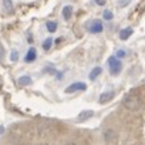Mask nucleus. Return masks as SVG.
Here are the masks:
<instances>
[{
	"mask_svg": "<svg viewBox=\"0 0 145 145\" xmlns=\"http://www.w3.org/2000/svg\"><path fill=\"white\" fill-rule=\"evenodd\" d=\"M108 70H110V72H111V76H118L120 72H121V70H122V63H121V60L117 57V56H112V57H110L108 58Z\"/></svg>",
	"mask_w": 145,
	"mask_h": 145,
	"instance_id": "obj_1",
	"label": "nucleus"
},
{
	"mask_svg": "<svg viewBox=\"0 0 145 145\" xmlns=\"http://www.w3.org/2000/svg\"><path fill=\"white\" fill-rule=\"evenodd\" d=\"M122 105L125 107V108H128V110H131V111H138L139 108H141V105H142V103H141V100L138 98V97H125L124 100H122Z\"/></svg>",
	"mask_w": 145,
	"mask_h": 145,
	"instance_id": "obj_2",
	"label": "nucleus"
},
{
	"mask_svg": "<svg viewBox=\"0 0 145 145\" xmlns=\"http://www.w3.org/2000/svg\"><path fill=\"white\" fill-rule=\"evenodd\" d=\"M86 88H87L86 83H72L64 91H65V94H72V93H77V91H84Z\"/></svg>",
	"mask_w": 145,
	"mask_h": 145,
	"instance_id": "obj_3",
	"label": "nucleus"
},
{
	"mask_svg": "<svg viewBox=\"0 0 145 145\" xmlns=\"http://www.w3.org/2000/svg\"><path fill=\"white\" fill-rule=\"evenodd\" d=\"M88 30H90V33L98 34V33H101V31L104 30V27H103V23H101L100 20H94V22H93V23L90 24Z\"/></svg>",
	"mask_w": 145,
	"mask_h": 145,
	"instance_id": "obj_4",
	"label": "nucleus"
},
{
	"mask_svg": "<svg viewBox=\"0 0 145 145\" xmlns=\"http://www.w3.org/2000/svg\"><path fill=\"white\" fill-rule=\"evenodd\" d=\"M94 117V111L93 110H83L78 115H77V121H87V120H90V118H93Z\"/></svg>",
	"mask_w": 145,
	"mask_h": 145,
	"instance_id": "obj_5",
	"label": "nucleus"
},
{
	"mask_svg": "<svg viewBox=\"0 0 145 145\" xmlns=\"http://www.w3.org/2000/svg\"><path fill=\"white\" fill-rule=\"evenodd\" d=\"M104 139H105L108 144H112V142L117 139V132H115L114 129H111V128L105 129V131H104Z\"/></svg>",
	"mask_w": 145,
	"mask_h": 145,
	"instance_id": "obj_6",
	"label": "nucleus"
},
{
	"mask_svg": "<svg viewBox=\"0 0 145 145\" xmlns=\"http://www.w3.org/2000/svg\"><path fill=\"white\" fill-rule=\"evenodd\" d=\"M36 58H37V50H36V48H33V47H30V48H29V51L26 53L24 61H26V63H33Z\"/></svg>",
	"mask_w": 145,
	"mask_h": 145,
	"instance_id": "obj_7",
	"label": "nucleus"
},
{
	"mask_svg": "<svg viewBox=\"0 0 145 145\" xmlns=\"http://www.w3.org/2000/svg\"><path fill=\"white\" fill-rule=\"evenodd\" d=\"M114 95H115L114 91H105V93H103V94L100 95V104H104V103L111 101V100L114 98Z\"/></svg>",
	"mask_w": 145,
	"mask_h": 145,
	"instance_id": "obj_8",
	"label": "nucleus"
},
{
	"mask_svg": "<svg viewBox=\"0 0 145 145\" xmlns=\"http://www.w3.org/2000/svg\"><path fill=\"white\" fill-rule=\"evenodd\" d=\"M3 10L6 12V14H13L14 6H13L12 0H3Z\"/></svg>",
	"mask_w": 145,
	"mask_h": 145,
	"instance_id": "obj_9",
	"label": "nucleus"
},
{
	"mask_svg": "<svg viewBox=\"0 0 145 145\" xmlns=\"http://www.w3.org/2000/svg\"><path fill=\"white\" fill-rule=\"evenodd\" d=\"M17 83H19V86L26 87V86H31V84H33V80H31L30 76H22V77L17 80Z\"/></svg>",
	"mask_w": 145,
	"mask_h": 145,
	"instance_id": "obj_10",
	"label": "nucleus"
},
{
	"mask_svg": "<svg viewBox=\"0 0 145 145\" xmlns=\"http://www.w3.org/2000/svg\"><path fill=\"white\" fill-rule=\"evenodd\" d=\"M132 33H134V30L132 29H122L121 31H120V39L121 40H128L131 36H132Z\"/></svg>",
	"mask_w": 145,
	"mask_h": 145,
	"instance_id": "obj_11",
	"label": "nucleus"
},
{
	"mask_svg": "<svg viewBox=\"0 0 145 145\" xmlns=\"http://www.w3.org/2000/svg\"><path fill=\"white\" fill-rule=\"evenodd\" d=\"M101 72H103V68H101V67H94V68L91 70V72H90L88 78L94 81V80H95V78H97V77H98V76L101 74Z\"/></svg>",
	"mask_w": 145,
	"mask_h": 145,
	"instance_id": "obj_12",
	"label": "nucleus"
},
{
	"mask_svg": "<svg viewBox=\"0 0 145 145\" xmlns=\"http://www.w3.org/2000/svg\"><path fill=\"white\" fill-rule=\"evenodd\" d=\"M71 13H72L71 6H64L63 7V17H64V20H70L71 19Z\"/></svg>",
	"mask_w": 145,
	"mask_h": 145,
	"instance_id": "obj_13",
	"label": "nucleus"
},
{
	"mask_svg": "<svg viewBox=\"0 0 145 145\" xmlns=\"http://www.w3.org/2000/svg\"><path fill=\"white\" fill-rule=\"evenodd\" d=\"M51 47H53V40H51V39H46V40L43 41V50H44V51H48Z\"/></svg>",
	"mask_w": 145,
	"mask_h": 145,
	"instance_id": "obj_14",
	"label": "nucleus"
},
{
	"mask_svg": "<svg viewBox=\"0 0 145 145\" xmlns=\"http://www.w3.org/2000/svg\"><path fill=\"white\" fill-rule=\"evenodd\" d=\"M46 27H47V30H48L50 33H54V31L57 30V23H56V22H47Z\"/></svg>",
	"mask_w": 145,
	"mask_h": 145,
	"instance_id": "obj_15",
	"label": "nucleus"
},
{
	"mask_svg": "<svg viewBox=\"0 0 145 145\" xmlns=\"http://www.w3.org/2000/svg\"><path fill=\"white\" fill-rule=\"evenodd\" d=\"M103 17L105 19V20H112L114 19V14H112V12H110V10H104V13H103Z\"/></svg>",
	"mask_w": 145,
	"mask_h": 145,
	"instance_id": "obj_16",
	"label": "nucleus"
},
{
	"mask_svg": "<svg viewBox=\"0 0 145 145\" xmlns=\"http://www.w3.org/2000/svg\"><path fill=\"white\" fill-rule=\"evenodd\" d=\"M10 60H12L13 63H16V61L19 60V51H17V50H13V51H12V54H10Z\"/></svg>",
	"mask_w": 145,
	"mask_h": 145,
	"instance_id": "obj_17",
	"label": "nucleus"
},
{
	"mask_svg": "<svg viewBox=\"0 0 145 145\" xmlns=\"http://www.w3.org/2000/svg\"><path fill=\"white\" fill-rule=\"evenodd\" d=\"M43 71H44V72H48V74H57V71H56V68H54L53 65H50V67H46Z\"/></svg>",
	"mask_w": 145,
	"mask_h": 145,
	"instance_id": "obj_18",
	"label": "nucleus"
},
{
	"mask_svg": "<svg viewBox=\"0 0 145 145\" xmlns=\"http://www.w3.org/2000/svg\"><path fill=\"white\" fill-rule=\"evenodd\" d=\"M129 2H131V0H118L117 5H118V7H125V6L129 5Z\"/></svg>",
	"mask_w": 145,
	"mask_h": 145,
	"instance_id": "obj_19",
	"label": "nucleus"
},
{
	"mask_svg": "<svg viewBox=\"0 0 145 145\" xmlns=\"http://www.w3.org/2000/svg\"><path fill=\"white\" fill-rule=\"evenodd\" d=\"M125 56H127L125 50H117V57H118V58H124Z\"/></svg>",
	"mask_w": 145,
	"mask_h": 145,
	"instance_id": "obj_20",
	"label": "nucleus"
},
{
	"mask_svg": "<svg viewBox=\"0 0 145 145\" xmlns=\"http://www.w3.org/2000/svg\"><path fill=\"white\" fill-rule=\"evenodd\" d=\"M95 3L98 6H105V0H95Z\"/></svg>",
	"mask_w": 145,
	"mask_h": 145,
	"instance_id": "obj_21",
	"label": "nucleus"
},
{
	"mask_svg": "<svg viewBox=\"0 0 145 145\" xmlns=\"http://www.w3.org/2000/svg\"><path fill=\"white\" fill-rule=\"evenodd\" d=\"M56 78H57V80H61V78H63V72H57V74H56Z\"/></svg>",
	"mask_w": 145,
	"mask_h": 145,
	"instance_id": "obj_22",
	"label": "nucleus"
},
{
	"mask_svg": "<svg viewBox=\"0 0 145 145\" xmlns=\"http://www.w3.org/2000/svg\"><path fill=\"white\" fill-rule=\"evenodd\" d=\"M3 132H5V127L2 125V127H0V134H3Z\"/></svg>",
	"mask_w": 145,
	"mask_h": 145,
	"instance_id": "obj_23",
	"label": "nucleus"
},
{
	"mask_svg": "<svg viewBox=\"0 0 145 145\" xmlns=\"http://www.w3.org/2000/svg\"><path fill=\"white\" fill-rule=\"evenodd\" d=\"M67 145H76V144H67Z\"/></svg>",
	"mask_w": 145,
	"mask_h": 145,
	"instance_id": "obj_24",
	"label": "nucleus"
}]
</instances>
